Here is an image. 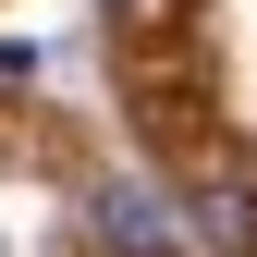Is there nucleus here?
<instances>
[{
    "mask_svg": "<svg viewBox=\"0 0 257 257\" xmlns=\"http://www.w3.org/2000/svg\"><path fill=\"white\" fill-rule=\"evenodd\" d=\"M196 233L220 257H257V196H245V184H208V196H196Z\"/></svg>",
    "mask_w": 257,
    "mask_h": 257,
    "instance_id": "2",
    "label": "nucleus"
},
{
    "mask_svg": "<svg viewBox=\"0 0 257 257\" xmlns=\"http://www.w3.org/2000/svg\"><path fill=\"white\" fill-rule=\"evenodd\" d=\"M98 233H110L122 257H172V220H159L147 184H110V196H98Z\"/></svg>",
    "mask_w": 257,
    "mask_h": 257,
    "instance_id": "1",
    "label": "nucleus"
}]
</instances>
